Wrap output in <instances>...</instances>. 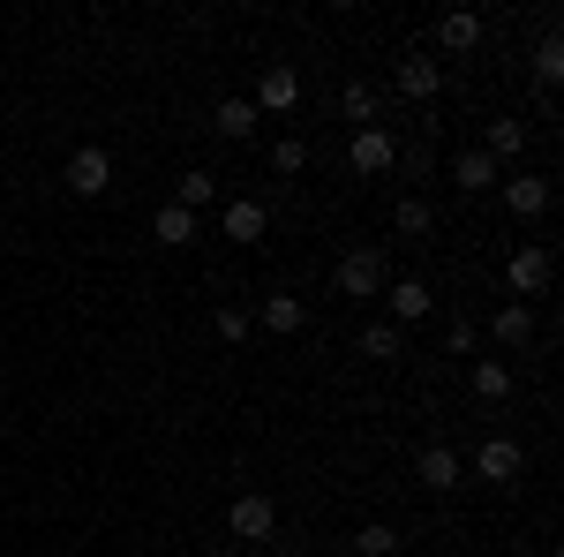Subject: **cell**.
<instances>
[{"label": "cell", "mask_w": 564, "mask_h": 557, "mask_svg": "<svg viewBox=\"0 0 564 557\" xmlns=\"http://www.w3.org/2000/svg\"><path fill=\"white\" fill-rule=\"evenodd\" d=\"M332 287L347 301H377L391 287V264H384V249H347L339 257V271H332Z\"/></svg>", "instance_id": "cell-1"}, {"label": "cell", "mask_w": 564, "mask_h": 557, "mask_svg": "<svg viewBox=\"0 0 564 557\" xmlns=\"http://www.w3.org/2000/svg\"><path fill=\"white\" fill-rule=\"evenodd\" d=\"M550 271H557V264H550V249H542V242L512 249V264H505V287H512V301H534L542 287H550Z\"/></svg>", "instance_id": "cell-2"}, {"label": "cell", "mask_w": 564, "mask_h": 557, "mask_svg": "<svg viewBox=\"0 0 564 557\" xmlns=\"http://www.w3.org/2000/svg\"><path fill=\"white\" fill-rule=\"evenodd\" d=\"M226 527H234L241 543H271V535H279V505H271L263 490H249V497H234V513H226Z\"/></svg>", "instance_id": "cell-3"}, {"label": "cell", "mask_w": 564, "mask_h": 557, "mask_svg": "<svg viewBox=\"0 0 564 557\" xmlns=\"http://www.w3.org/2000/svg\"><path fill=\"white\" fill-rule=\"evenodd\" d=\"M249 106H257V114H279V121H286V114L302 106V76H294L286 61H279V68H263V76H257V98H249Z\"/></svg>", "instance_id": "cell-4"}, {"label": "cell", "mask_w": 564, "mask_h": 557, "mask_svg": "<svg viewBox=\"0 0 564 557\" xmlns=\"http://www.w3.org/2000/svg\"><path fill=\"white\" fill-rule=\"evenodd\" d=\"M61 181H68V196H106V189H113V159H106L98 143H84V151L68 159V173H61Z\"/></svg>", "instance_id": "cell-5"}, {"label": "cell", "mask_w": 564, "mask_h": 557, "mask_svg": "<svg viewBox=\"0 0 564 557\" xmlns=\"http://www.w3.org/2000/svg\"><path fill=\"white\" fill-rule=\"evenodd\" d=\"M475 468H481V482H520V468H527L520 437H489V444L475 452Z\"/></svg>", "instance_id": "cell-6"}, {"label": "cell", "mask_w": 564, "mask_h": 557, "mask_svg": "<svg viewBox=\"0 0 564 557\" xmlns=\"http://www.w3.org/2000/svg\"><path fill=\"white\" fill-rule=\"evenodd\" d=\"M347 167H354V173H391V167H399V151H391V136H384V129H354Z\"/></svg>", "instance_id": "cell-7"}, {"label": "cell", "mask_w": 564, "mask_h": 557, "mask_svg": "<svg viewBox=\"0 0 564 557\" xmlns=\"http://www.w3.org/2000/svg\"><path fill=\"white\" fill-rule=\"evenodd\" d=\"M436 90H444V68H436L430 53H406V61H399V98H414V106H430Z\"/></svg>", "instance_id": "cell-8"}, {"label": "cell", "mask_w": 564, "mask_h": 557, "mask_svg": "<svg viewBox=\"0 0 564 557\" xmlns=\"http://www.w3.org/2000/svg\"><path fill=\"white\" fill-rule=\"evenodd\" d=\"M505 189V212L512 218H542L550 212V181H534V173H512V181H497Z\"/></svg>", "instance_id": "cell-9"}, {"label": "cell", "mask_w": 564, "mask_h": 557, "mask_svg": "<svg viewBox=\"0 0 564 557\" xmlns=\"http://www.w3.org/2000/svg\"><path fill=\"white\" fill-rule=\"evenodd\" d=\"M218 226H226V242H263V226H271V212H263L257 196H234Z\"/></svg>", "instance_id": "cell-10"}, {"label": "cell", "mask_w": 564, "mask_h": 557, "mask_svg": "<svg viewBox=\"0 0 564 557\" xmlns=\"http://www.w3.org/2000/svg\"><path fill=\"white\" fill-rule=\"evenodd\" d=\"M414 474H422V490H459V452L452 444H422Z\"/></svg>", "instance_id": "cell-11"}, {"label": "cell", "mask_w": 564, "mask_h": 557, "mask_svg": "<svg viewBox=\"0 0 564 557\" xmlns=\"http://www.w3.org/2000/svg\"><path fill=\"white\" fill-rule=\"evenodd\" d=\"M436 45H444V53H475L481 45V15L475 8H452V15L436 23Z\"/></svg>", "instance_id": "cell-12"}, {"label": "cell", "mask_w": 564, "mask_h": 557, "mask_svg": "<svg viewBox=\"0 0 564 557\" xmlns=\"http://www.w3.org/2000/svg\"><path fill=\"white\" fill-rule=\"evenodd\" d=\"M384 301H391V317H399V324H414V317H430V309H436V294L422 287V279H391Z\"/></svg>", "instance_id": "cell-13"}, {"label": "cell", "mask_w": 564, "mask_h": 557, "mask_svg": "<svg viewBox=\"0 0 564 557\" xmlns=\"http://www.w3.org/2000/svg\"><path fill=\"white\" fill-rule=\"evenodd\" d=\"M249 324H263V332H302V324H308V309H302L294 294H263V309L249 317Z\"/></svg>", "instance_id": "cell-14"}, {"label": "cell", "mask_w": 564, "mask_h": 557, "mask_svg": "<svg viewBox=\"0 0 564 557\" xmlns=\"http://www.w3.org/2000/svg\"><path fill=\"white\" fill-rule=\"evenodd\" d=\"M257 106H249V98H218V136H234V143H249V136H257Z\"/></svg>", "instance_id": "cell-15"}, {"label": "cell", "mask_w": 564, "mask_h": 557, "mask_svg": "<svg viewBox=\"0 0 564 557\" xmlns=\"http://www.w3.org/2000/svg\"><path fill=\"white\" fill-rule=\"evenodd\" d=\"M481 151H489V159H520V151H527V121H520V114L489 121V143H481Z\"/></svg>", "instance_id": "cell-16"}, {"label": "cell", "mask_w": 564, "mask_h": 557, "mask_svg": "<svg viewBox=\"0 0 564 557\" xmlns=\"http://www.w3.org/2000/svg\"><path fill=\"white\" fill-rule=\"evenodd\" d=\"M489 332H497V340H505V346H527V340H534V309H527V301H505Z\"/></svg>", "instance_id": "cell-17"}, {"label": "cell", "mask_w": 564, "mask_h": 557, "mask_svg": "<svg viewBox=\"0 0 564 557\" xmlns=\"http://www.w3.org/2000/svg\"><path fill=\"white\" fill-rule=\"evenodd\" d=\"M534 84H542V90L564 84V39H557V31H542V45H534Z\"/></svg>", "instance_id": "cell-18"}, {"label": "cell", "mask_w": 564, "mask_h": 557, "mask_svg": "<svg viewBox=\"0 0 564 557\" xmlns=\"http://www.w3.org/2000/svg\"><path fill=\"white\" fill-rule=\"evenodd\" d=\"M452 181L475 196V189H497V159L489 151H459V167H452Z\"/></svg>", "instance_id": "cell-19"}, {"label": "cell", "mask_w": 564, "mask_h": 557, "mask_svg": "<svg viewBox=\"0 0 564 557\" xmlns=\"http://www.w3.org/2000/svg\"><path fill=\"white\" fill-rule=\"evenodd\" d=\"M159 242H166V249L196 242V212H181V204H159Z\"/></svg>", "instance_id": "cell-20"}, {"label": "cell", "mask_w": 564, "mask_h": 557, "mask_svg": "<svg viewBox=\"0 0 564 557\" xmlns=\"http://www.w3.org/2000/svg\"><path fill=\"white\" fill-rule=\"evenodd\" d=\"M212 196H218V181H212L204 167H196V173H181V189H174V204H181V212H204Z\"/></svg>", "instance_id": "cell-21"}, {"label": "cell", "mask_w": 564, "mask_h": 557, "mask_svg": "<svg viewBox=\"0 0 564 557\" xmlns=\"http://www.w3.org/2000/svg\"><path fill=\"white\" fill-rule=\"evenodd\" d=\"M475 346H481V324H475V317H452V332H444V354H452V362H467Z\"/></svg>", "instance_id": "cell-22"}, {"label": "cell", "mask_w": 564, "mask_h": 557, "mask_svg": "<svg viewBox=\"0 0 564 557\" xmlns=\"http://www.w3.org/2000/svg\"><path fill=\"white\" fill-rule=\"evenodd\" d=\"M361 354H369V362H399V324H369V332H361Z\"/></svg>", "instance_id": "cell-23"}, {"label": "cell", "mask_w": 564, "mask_h": 557, "mask_svg": "<svg viewBox=\"0 0 564 557\" xmlns=\"http://www.w3.org/2000/svg\"><path fill=\"white\" fill-rule=\"evenodd\" d=\"M308 167V143L302 136H279V143H271V173H302Z\"/></svg>", "instance_id": "cell-24"}, {"label": "cell", "mask_w": 564, "mask_h": 557, "mask_svg": "<svg viewBox=\"0 0 564 557\" xmlns=\"http://www.w3.org/2000/svg\"><path fill=\"white\" fill-rule=\"evenodd\" d=\"M475 392L481 399H505V392H512V369H505V362H475Z\"/></svg>", "instance_id": "cell-25"}, {"label": "cell", "mask_w": 564, "mask_h": 557, "mask_svg": "<svg viewBox=\"0 0 564 557\" xmlns=\"http://www.w3.org/2000/svg\"><path fill=\"white\" fill-rule=\"evenodd\" d=\"M354 550H361V557H399V535L377 519V527H361V535H354Z\"/></svg>", "instance_id": "cell-26"}, {"label": "cell", "mask_w": 564, "mask_h": 557, "mask_svg": "<svg viewBox=\"0 0 564 557\" xmlns=\"http://www.w3.org/2000/svg\"><path fill=\"white\" fill-rule=\"evenodd\" d=\"M399 234H430V204L422 196H399Z\"/></svg>", "instance_id": "cell-27"}, {"label": "cell", "mask_w": 564, "mask_h": 557, "mask_svg": "<svg viewBox=\"0 0 564 557\" xmlns=\"http://www.w3.org/2000/svg\"><path fill=\"white\" fill-rule=\"evenodd\" d=\"M369 114H377V90H369V84H347V121H361V129H369Z\"/></svg>", "instance_id": "cell-28"}, {"label": "cell", "mask_w": 564, "mask_h": 557, "mask_svg": "<svg viewBox=\"0 0 564 557\" xmlns=\"http://www.w3.org/2000/svg\"><path fill=\"white\" fill-rule=\"evenodd\" d=\"M218 340H249V317L241 309H218Z\"/></svg>", "instance_id": "cell-29"}, {"label": "cell", "mask_w": 564, "mask_h": 557, "mask_svg": "<svg viewBox=\"0 0 564 557\" xmlns=\"http://www.w3.org/2000/svg\"><path fill=\"white\" fill-rule=\"evenodd\" d=\"M196 557H218V550H196Z\"/></svg>", "instance_id": "cell-30"}]
</instances>
